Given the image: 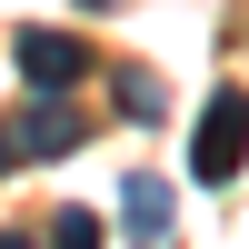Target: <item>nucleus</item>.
<instances>
[{"instance_id": "1", "label": "nucleus", "mask_w": 249, "mask_h": 249, "mask_svg": "<svg viewBox=\"0 0 249 249\" xmlns=\"http://www.w3.org/2000/svg\"><path fill=\"white\" fill-rule=\"evenodd\" d=\"M80 90H30L10 120H0V170H30V160H70L80 150Z\"/></svg>"}, {"instance_id": "2", "label": "nucleus", "mask_w": 249, "mask_h": 249, "mask_svg": "<svg viewBox=\"0 0 249 249\" xmlns=\"http://www.w3.org/2000/svg\"><path fill=\"white\" fill-rule=\"evenodd\" d=\"M239 160H249V90H210V110L190 130V179L199 190H230Z\"/></svg>"}, {"instance_id": "3", "label": "nucleus", "mask_w": 249, "mask_h": 249, "mask_svg": "<svg viewBox=\"0 0 249 249\" xmlns=\"http://www.w3.org/2000/svg\"><path fill=\"white\" fill-rule=\"evenodd\" d=\"M10 60H20L30 90H80V80H90V40H80V30H50V20L10 30Z\"/></svg>"}, {"instance_id": "4", "label": "nucleus", "mask_w": 249, "mask_h": 249, "mask_svg": "<svg viewBox=\"0 0 249 249\" xmlns=\"http://www.w3.org/2000/svg\"><path fill=\"white\" fill-rule=\"evenodd\" d=\"M170 210H179V199H170V179H160V170H130V179H120V230H130L140 249L170 239Z\"/></svg>"}, {"instance_id": "5", "label": "nucleus", "mask_w": 249, "mask_h": 249, "mask_svg": "<svg viewBox=\"0 0 249 249\" xmlns=\"http://www.w3.org/2000/svg\"><path fill=\"white\" fill-rule=\"evenodd\" d=\"M110 230H100V210H50V239L40 249H100Z\"/></svg>"}, {"instance_id": "6", "label": "nucleus", "mask_w": 249, "mask_h": 249, "mask_svg": "<svg viewBox=\"0 0 249 249\" xmlns=\"http://www.w3.org/2000/svg\"><path fill=\"white\" fill-rule=\"evenodd\" d=\"M110 100H120V120H150V110H160V80H150V70H120Z\"/></svg>"}, {"instance_id": "7", "label": "nucleus", "mask_w": 249, "mask_h": 249, "mask_svg": "<svg viewBox=\"0 0 249 249\" xmlns=\"http://www.w3.org/2000/svg\"><path fill=\"white\" fill-rule=\"evenodd\" d=\"M0 249H40V239H30V230H0Z\"/></svg>"}]
</instances>
